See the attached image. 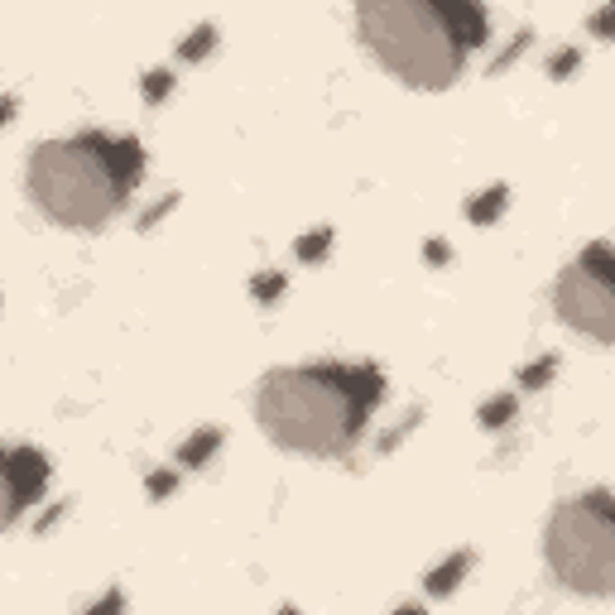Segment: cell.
<instances>
[{"label": "cell", "mask_w": 615, "mask_h": 615, "mask_svg": "<svg viewBox=\"0 0 615 615\" xmlns=\"http://www.w3.org/2000/svg\"><path fill=\"white\" fill-rule=\"evenodd\" d=\"M380 399L385 375L375 366H346V361L279 366L255 389V423L284 452L346 457Z\"/></svg>", "instance_id": "6da1fadb"}, {"label": "cell", "mask_w": 615, "mask_h": 615, "mask_svg": "<svg viewBox=\"0 0 615 615\" xmlns=\"http://www.w3.org/2000/svg\"><path fill=\"white\" fill-rule=\"evenodd\" d=\"M145 174V145L135 135L82 130L44 139L30 149V202L63 231H102L111 227Z\"/></svg>", "instance_id": "7a4b0ae2"}, {"label": "cell", "mask_w": 615, "mask_h": 615, "mask_svg": "<svg viewBox=\"0 0 615 615\" xmlns=\"http://www.w3.org/2000/svg\"><path fill=\"white\" fill-rule=\"evenodd\" d=\"M356 30L389 77L442 92L467 73L491 24L477 0H356Z\"/></svg>", "instance_id": "3957f363"}, {"label": "cell", "mask_w": 615, "mask_h": 615, "mask_svg": "<svg viewBox=\"0 0 615 615\" xmlns=\"http://www.w3.org/2000/svg\"><path fill=\"white\" fill-rule=\"evenodd\" d=\"M543 563L567 592L615 596V495H567L543 529Z\"/></svg>", "instance_id": "277c9868"}, {"label": "cell", "mask_w": 615, "mask_h": 615, "mask_svg": "<svg viewBox=\"0 0 615 615\" xmlns=\"http://www.w3.org/2000/svg\"><path fill=\"white\" fill-rule=\"evenodd\" d=\"M557 317L601 346H615V245L596 241L557 274Z\"/></svg>", "instance_id": "5b68a950"}, {"label": "cell", "mask_w": 615, "mask_h": 615, "mask_svg": "<svg viewBox=\"0 0 615 615\" xmlns=\"http://www.w3.org/2000/svg\"><path fill=\"white\" fill-rule=\"evenodd\" d=\"M49 486V457L39 447H10L5 452V529L20 524V514L44 495Z\"/></svg>", "instance_id": "8992f818"}, {"label": "cell", "mask_w": 615, "mask_h": 615, "mask_svg": "<svg viewBox=\"0 0 615 615\" xmlns=\"http://www.w3.org/2000/svg\"><path fill=\"white\" fill-rule=\"evenodd\" d=\"M467 567H471V553H452L442 567H432V572H428V582H423V586H428L432 596H447L461 577H467Z\"/></svg>", "instance_id": "52a82bcc"}, {"label": "cell", "mask_w": 615, "mask_h": 615, "mask_svg": "<svg viewBox=\"0 0 615 615\" xmlns=\"http://www.w3.org/2000/svg\"><path fill=\"white\" fill-rule=\"evenodd\" d=\"M217 447H221V432H217V428H202V432H192V438L183 442V452H178V461H183V467H207Z\"/></svg>", "instance_id": "ba28073f"}, {"label": "cell", "mask_w": 615, "mask_h": 615, "mask_svg": "<svg viewBox=\"0 0 615 615\" xmlns=\"http://www.w3.org/2000/svg\"><path fill=\"white\" fill-rule=\"evenodd\" d=\"M500 212H505V188H486L481 198L467 207V217L477 221V227H486V221H495Z\"/></svg>", "instance_id": "9c48e42d"}, {"label": "cell", "mask_w": 615, "mask_h": 615, "mask_svg": "<svg viewBox=\"0 0 615 615\" xmlns=\"http://www.w3.org/2000/svg\"><path fill=\"white\" fill-rule=\"evenodd\" d=\"M212 44H217V30H212V24H202L198 34L183 39V58H202V53H212Z\"/></svg>", "instance_id": "30bf717a"}, {"label": "cell", "mask_w": 615, "mask_h": 615, "mask_svg": "<svg viewBox=\"0 0 615 615\" xmlns=\"http://www.w3.org/2000/svg\"><path fill=\"white\" fill-rule=\"evenodd\" d=\"M510 418H514V399H510V395H505V399H491V404L481 409V423H486V428H500V423H510Z\"/></svg>", "instance_id": "8fae6325"}, {"label": "cell", "mask_w": 615, "mask_h": 615, "mask_svg": "<svg viewBox=\"0 0 615 615\" xmlns=\"http://www.w3.org/2000/svg\"><path fill=\"white\" fill-rule=\"evenodd\" d=\"M327 245H332V231H313V236H303V241H299V260H323V255H327Z\"/></svg>", "instance_id": "7c38bea8"}, {"label": "cell", "mask_w": 615, "mask_h": 615, "mask_svg": "<svg viewBox=\"0 0 615 615\" xmlns=\"http://www.w3.org/2000/svg\"><path fill=\"white\" fill-rule=\"evenodd\" d=\"M592 34L596 39H615V0H606V5L592 15Z\"/></svg>", "instance_id": "4fadbf2b"}, {"label": "cell", "mask_w": 615, "mask_h": 615, "mask_svg": "<svg viewBox=\"0 0 615 615\" xmlns=\"http://www.w3.org/2000/svg\"><path fill=\"white\" fill-rule=\"evenodd\" d=\"M250 293H255L260 303H264V299H279V293H284V274H255Z\"/></svg>", "instance_id": "5bb4252c"}, {"label": "cell", "mask_w": 615, "mask_h": 615, "mask_svg": "<svg viewBox=\"0 0 615 615\" xmlns=\"http://www.w3.org/2000/svg\"><path fill=\"white\" fill-rule=\"evenodd\" d=\"M572 67H582V53L577 49H563V53H553V58H548V73L553 77H567Z\"/></svg>", "instance_id": "9a60e30c"}, {"label": "cell", "mask_w": 615, "mask_h": 615, "mask_svg": "<svg viewBox=\"0 0 615 615\" xmlns=\"http://www.w3.org/2000/svg\"><path fill=\"white\" fill-rule=\"evenodd\" d=\"M169 87H174L169 73H149V77H145V102H164V96H169Z\"/></svg>", "instance_id": "2e32d148"}, {"label": "cell", "mask_w": 615, "mask_h": 615, "mask_svg": "<svg viewBox=\"0 0 615 615\" xmlns=\"http://www.w3.org/2000/svg\"><path fill=\"white\" fill-rule=\"evenodd\" d=\"M548 375H553V356H548V361H539V366H529V370L520 375V380H524V385H543Z\"/></svg>", "instance_id": "e0dca14e"}, {"label": "cell", "mask_w": 615, "mask_h": 615, "mask_svg": "<svg viewBox=\"0 0 615 615\" xmlns=\"http://www.w3.org/2000/svg\"><path fill=\"white\" fill-rule=\"evenodd\" d=\"M174 491V471H159V477H149V495H169Z\"/></svg>", "instance_id": "ac0fdd59"}, {"label": "cell", "mask_w": 615, "mask_h": 615, "mask_svg": "<svg viewBox=\"0 0 615 615\" xmlns=\"http://www.w3.org/2000/svg\"><path fill=\"white\" fill-rule=\"evenodd\" d=\"M423 255H428L432 264H442V260H447V245H442V241H428V245H423Z\"/></svg>", "instance_id": "d6986e66"}]
</instances>
